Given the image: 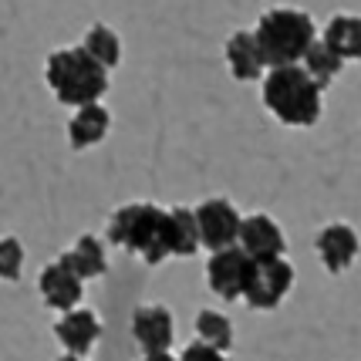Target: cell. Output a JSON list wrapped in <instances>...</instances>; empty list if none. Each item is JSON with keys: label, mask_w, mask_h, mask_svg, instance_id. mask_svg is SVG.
Instances as JSON below:
<instances>
[{"label": "cell", "mask_w": 361, "mask_h": 361, "mask_svg": "<svg viewBox=\"0 0 361 361\" xmlns=\"http://www.w3.org/2000/svg\"><path fill=\"white\" fill-rule=\"evenodd\" d=\"M173 314L162 304H149L132 314V338L139 341L142 351H169L173 348Z\"/></svg>", "instance_id": "obj_11"}, {"label": "cell", "mask_w": 361, "mask_h": 361, "mask_svg": "<svg viewBox=\"0 0 361 361\" xmlns=\"http://www.w3.org/2000/svg\"><path fill=\"white\" fill-rule=\"evenodd\" d=\"M196 226H200V243L206 250H223L233 247L240 236V213L230 200H206L196 209Z\"/></svg>", "instance_id": "obj_7"}, {"label": "cell", "mask_w": 361, "mask_h": 361, "mask_svg": "<svg viewBox=\"0 0 361 361\" xmlns=\"http://www.w3.org/2000/svg\"><path fill=\"white\" fill-rule=\"evenodd\" d=\"M236 243L243 247V253H247L250 260L283 257V247H287V243H283V230L270 220V216H264V213L240 220V236H236Z\"/></svg>", "instance_id": "obj_9"}, {"label": "cell", "mask_w": 361, "mask_h": 361, "mask_svg": "<svg viewBox=\"0 0 361 361\" xmlns=\"http://www.w3.org/2000/svg\"><path fill=\"white\" fill-rule=\"evenodd\" d=\"M321 41H324L341 61H361V17H355V14L331 17Z\"/></svg>", "instance_id": "obj_15"}, {"label": "cell", "mask_w": 361, "mask_h": 361, "mask_svg": "<svg viewBox=\"0 0 361 361\" xmlns=\"http://www.w3.org/2000/svg\"><path fill=\"white\" fill-rule=\"evenodd\" d=\"M179 361H226V351H216L213 345H206V341H196V345H189Z\"/></svg>", "instance_id": "obj_22"}, {"label": "cell", "mask_w": 361, "mask_h": 361, "mask_svg": "<svg viewBox=\"0 0 361 361\" xmlns=\"http://www.w3.org/2000/svg\"><path fill=\"white\" fill-rule=\"evenodd\" d=\"M253 277V260L243 253L240 243L213 250L209 264H206V283L213 294H220L223 300H240L250 287Z\"/></svg>", "instance_id": "obj_5"}, {"label": "cell", "mask_w": 361, "mask_h": 361, "mask_svg": "<svg viewBox=\"0 0 361 361\" xmlns=\"http://www.w3.org/2000/svg\"><path fill=\"white\" fill-rule=\"evenodd\" d=\"M54 334L71 355H88L94 348V341L102 338V321L94 311H85V307H71L64 311L61 321L54 324Z\"/></svg>", "instance_id": "obj_12"}, {"label": "cell", "mask_w": 361, "mask_h": 361, "mask_svg": "<svg viewBox=\"0 0 361 361\" xmlns=\"http://www.w3.org/2000/svg\"><path fill=\"white\" fill-rule=\"evenodd\" d=\"M253 37L260 44L264 64L281 68V64H300L304 51L317 41V27L311 14L294 11V7H274L267 14H260Z\"/></svg>", "instance_id": "obj_4"}, {"label": "cell", "mask_w": 361, "mask_h": 361, "mask_svg": "<svg viewBox=\"0 0 361 361\" xmlns=\"http://www.w3.org/2000/svg\"><path fill=\"white\" fill-rule=\"evenodd\" d=\"M196 331H200V341L213 345L216 351H230V348H233V324H230L226 314L200 311V314H196Z\"/></svg>", "instance_id": "obj_20"}, {"label": "cell", "mask_w": 361, "mask_h": 361, "mask_svg": "<svg viewBox=\"0 0 361 361\" xmlns=\"http://www.w3.org/2000/svg\"><path fill=\"white\" fill-rule=\"evenodd\" d=\"M166 213H169V250H173V257H196V250L203 247L200 243L196 213L183 209V206H173Z\"/></svg>", "instance_id": "obj_17"}, {"label": "cell", "mask_w": 361, "mask_h": 361, "mask_svg": "<svg viewBox=\"0 0 361 361\" xmlns=\"http://www.w3.org/2000/svg\"><path fill=\"white\" fill-rule=\"evenodd\" d=\"M37 290H41V300H44L51 311H71V307H78L81 304V294H85V281H81L75 270L61 264V260H54V264H47L41 270V277H37Z\"/></svg>", "instance_id": "obj_8"}, {"label": "cell", "mask_w": 361, "mask_h": 361, "mask_svg": "<svg viewBox=\"0 0 361 361\" xmlns=\"http://www.w3.org/2000/svg\"><path fill=\"white\" fill-rule=\"evenodd\" d=\"M47 88L61 105H88V102H102V94L109 92V68L94 61L85 47H61L54 51L44 64Z\"/></svg>", "instance_id": "obj_3"}, {"label": "cell", "mask_w": 361, "mask_h": 361, "mask_svg": "<svg viewBox=\"0 0 361 361\" xmlns=\"http://www.w3.org/2000/svg\"><path fill=\"white\" fill-rule=\"evenodd\" d=\"M61 361H85V355H71V351H68V355H64Z\"/></svg>", "instance_id": "obj_24"}, {"label": "cell", "mask_w": 361, "mask_h": 361, "mask_svg": "<svg viewBox=\"0 0 361 361\" xmlns=\"http://www.w3.org/2000/svg\"><path fill=\"white\" fill-rule=\"evenodd\" d=\"M314 247H317L321 264H324L331 274H341V270H348L355 264V257H358V250H361V240L348 223H331V226H324V230L317 233Z\"/></svg>", "instance_id": "obj_10"}, {"label": "cell", "mask_w": 361, "mask_h": 361, "mask_svg": "<svg viewBox=\"0 0 361 361\" xmlns=\"http://www.w3.org/2000/svg\"><path fill=\"white\" fill-rule=\"evenodd\" d=\"M321 85H317L304 64H281L270 68L264 78V105L267 111L290 128H311L321 118Z\"/></svg>", "instance_id": "obj_1"}, {"label": "cell", "mask_w": 361, "mask_h": 361, "mask_svg": "<svg viewBox=\"0 0 361 361\" xmlns=\"http://www.w3.org/2000/svg\"><path fill=\"white\" fill-rule=\"evenodd\" d=\"M300 64H304V71H307L321 88H328L331 81L341 75V68H345V61H341V58H338L324 41H314V44L307 47V51H304V58H300Z\"/></svg>", "instance_id": "obj_18"}, {"label": "cell", "mask_w": 361, "mask_h": 361, "mask_svg": "<svg viewBox=\"0 0 361 361\" xmlns=\"http://www.w3.org/2000/svg\"><path fill=\"white\" fill-rule=\"evenodd\" d=\"M226 64H230V75L236 81H257L264 78V54H260V44L253 31H236L230 34L226 41Z\"/></svg>", "instance_id": "obj_14"}, {"label": "cell", "mask_w": 361, "mask_h": 361, "mask_svg": "<svg viewBox=\"0 0 361 361\" xmlns=\"http://www.w3.org/2000/svg\"><path fill=\"white\" fill-rule=\"evenodd\" d=\"M20 270H24V247L17 236H4L0 240V281H20Z\"/></svg>", "instance_id": "obj_21"}, {"label": "cell", "mask_w": 361, "mask_h": 361, "mask_svg": "<svg viewBox=\"0 0 361 361\" xmlns=\"http://www.w3.org/2000/svg\"><path fill=\"white\" fill-rule=\"evenodd\" d=\"M81 47H85L102 68H109V71L122 61V41H118V34L111 31V27H105V24H94L92 31L85 34Z\"/></svg>", "instance_id": "obj_19"}, {"label": "cell", "mask_w": 361, "mask_h": 361, "mask_svg": "<svg viewBox=\"0 0 361 361\" xmlns=\"http://www.w3.org/2000/svg\"><path fill=\"white\" fill-rule=\"evenodd\" d=\"M111 128V115L105 105H98V102H88V105H78L75 115H71V122H68V142H71V149H92L98 142L109 135Z\"/></svg>", "instance_id": "obj_13"}, {"label": "cell", "mask_w": 361, "mask_h": 361, "mask_svg": "<svg viewBox=\"0 0 361 361\" xmlns=\"http://www.w3.org/2000/svg\"><path fill=\"white\" fill-rule=\"evenodd\" d=\"M109 243L122 247V250L142 257L149 267H159L162 260H169V213L159 209L156 203H128L115 209L109 220Z\"/></svg>", "instance_id": "obj_2"}, {"label": "cell", "mask_w": 361, "mask_h": 361, "mask_svg": "<svg viewBox=\"0 0 361 361\" xmlns=\"http://www.w3.org/2000/svg\"><path fill=\"white\" fill-rule=\"evenodd\" d=\"M142 361H179V358H173L169 351H145V358Z\"/></svg>", "instance_id": "obj_23"}, {"label": "cell", "mask_w": 361, "mask_h": 361, "mask_svg": "<svg viewBox=\"0 0 361 361\" xmlns=\"http://www.w3.org/2000/svg\"><path fill=\"white\" fill-rule=\"evenodd\" d=\"M294 287V267L283 257H270V260H253V277L243 300L253 311H274L281 307L287 290Z\"/></svg>", "instance_id": "obj_6"}, {"label": "cell", "mask_w": 361, "mask_h": 361, "mask_svg": "<svg viewBox=\"0 0 361 361\" xmlns=\"http://www.w3.org/2000/svg\"><path fill=\"white\" fill-rule=\"evenodd\" d=\"M58 260L68 264L81 281H94V277H102V274L109 270V264H105V247H102L94 236H78V243H75L71 250H64Z\"/></svg>", "instance_id": "obj_16"}]
</instances>
